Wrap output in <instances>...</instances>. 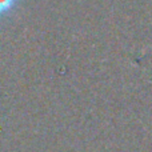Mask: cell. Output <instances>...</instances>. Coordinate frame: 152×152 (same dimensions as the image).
<instances>
[{
  "instance_id": "cell-1",
  "label": "cell",
  "mask_w": 152,
  "mask_h": 152,
  "mask_svg": "<svg viewBox=\"0 0 152 152\" xmlns=\"http://www.w3.org/2000/svg\"><path fill=\"white\" fill-rule=\"evenodd\" d=\"M18 0H0V16L10 13L15 8Z\"/></svg>"
}]
</instances>
